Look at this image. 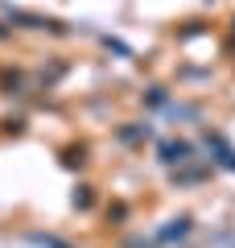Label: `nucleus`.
Listing matches in <instances>:
<instances>
[{"label":"nucleus","mask_w":235,"mask_h":248,"mask_svg":"<svg viewBox=\"0 0 235 248\" xmlns=\"http://www.w3.org/2000/svg\"><path fill=\"white\" fill-rule=\"evenodd\" d=\"M190 145H165V161H186Z\"/></svg>","instance_id":"nucleus-1"},{"label":"nucleus","mask_w":235,"mask_h":248,"mask_svg":"<svg viewBox=\"0 0 235 248\" xmlns=\"http://www.w3.org/2000/svg\"><path fill=\"white\" fill-rule=\"evenodd\" d=\"M190 232V219H177V228H165L161 232V240H174V236H186Z\"/></svg>","instance_id":"nucleus-2"}]
</instances>
